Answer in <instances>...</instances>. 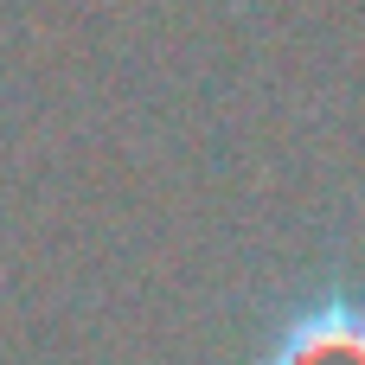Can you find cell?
<instances>
[{
    "label": "cell",
    "instance_id": "cell-1",
    "mask_svg": "<svg viewBox=\"0 0 365 365\" xmlns=\"http://www.w3.org/2000/svg\"><path fill=\"white\" fill-rule=\"evenodd\" d=\"M289 365H365V334H359V327L308 334L302 346H289Z\"/></svg>",
    "mask_w": 365,
    "mask_h": 365
}]
</instances>
